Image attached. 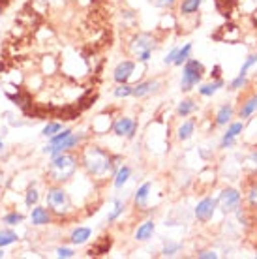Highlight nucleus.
Segmentation results:
<instances>
[{
	"mask_svg": "<svg viewBox=\"0 0 257 259\" xmlns=\"http://www.w3.org/2000/svg\"><path fill=\"white\" fill-rule=\"evenodd\" d=\"M113 94H115V98H130L134 96V87L128 83H118Z\"/></svg>",
	"mask_w": 257,
	"mask_h": 259,
	"instance_id": "2f4dec72",
	"label": "nucleus"
},
{
	"mask_svg": "<svg viewBox=\"0 0 257 259\" xmlns=\"http://www.w3.org/2000/svg\"><path fill=\"white\" fill-rule=\"evenodd\" d=\"M216 201H218L220 212L224 214V216H231V214H235V210L242 205V194H240L238 188L227 186V188L220 190Z\"/></svg>",
	"mask_w": 257,
	"mask_h": 259,
	"instance_id": "39448f33",
	"label": "nucleus"
},
{
	"mask_svg": "<svg viewBox=\"0 0 257 259\" xmlns=\"http://www.w3.org/2000/svg\"><path fill=\"white\" fill-rule=\"evenodd\" d=\"M150 192H152V182H143L141 186L137 188L135 195H134L135 207H139V208H145V207H147L148 197H150Z\"/></svg>",
	"mask_w": 257,
	"mask_h": 259,
	"instance_id": "2eb2a0df",
	"label": "nucleus"
},
{
	"mask_svg": "<svg viewBox=\"0 0 257 259\" xmlns=\"http://www.w3.org/2000/svg\"><path fill=\"white\" fill-rule=\"evenodd\" d=\"M242 167H244L248 173H251V175H257V149L250 150V152L244 156Z\"/></svg>",
	"mask_w": 257,
	"mask_h": 259,
	"instance_id": "393cba45",
	"label": "nucleus"
},
{
	"mask_svg": "<svg viewBox=\"0 0 257 259\" xmlns=\"http://www.w3.org/2000/svg\"><path fill=\"white\" fill-rule=\"evenodd\" d=\"M111 237H102V240H100V244H98L96 248H92L89 252V255H103V253L109 252L111 248Z\"/></svg>",
	"mask_w": 257,
	"mask_h": 259,
	"instance_id": "c756f323",
	"label": "nucleus"
},
{
	"mask_svg": "<svg viewBox=\"0 0 257 259\" xmlns=\"http://www.w3.org/2000/svg\"><path fill=\"white\" fill-rule=\"evenodd\" d=\"M255 257H257V252H255Z\"/></svg>",
	"mask_w": 257,
	"mask_h": 259,
	"instance_id": "c03bdc74",
	"label": "nucleus"
},
{
	"mask_svg": "<svg viewBox=\"0 0 257 259\" xmlns=\"http://www.w3.org/2000/svg\"><path fill=\"white\" fill-rule=\"evenodd\" d=\"M197 257L199 259H218V252H214V250H199L197 252Z\"/></svg>",
	"mask_w": 257,
	"mask_h": 259,
	"instance_id": "ea45409f",
	"label": "nucleus"
},
{
	"mask_svg": "<svg viewBox=\"0 0 257 259\" xmlns=\"http://www.w3.org/2000/svg\"><path fill=\"white\" fill-rule=\"evenodd\" d=\"M220 73H222V66H214V73H212V79H220Z\"/></svg>",
	"mask_w": 257,
	"mask_h": 259,
	"instance_id": "79ce46f5",
	"label": "nucleus"
},
{
	"mask_svg": "<svg viewBox=\"0 0 257 259\" xmlns=\"http://www.w3.org/2000/svg\"><path fill=\"white\" fill-rule=\"evenodd\" d=\"M180 250H182V242H171V240H167L163 244V248H161V255L163 257H175Z\"/></svg>",
	"mask_w": 257,
	"mask_h": 259,
	"instance_id": "c85d7f7f",
	"label": "nucleus"
},
{
	"mask_svg": "<svg viewBox=\"0 0 257 259\" xmlns=\"http://www.w3.org/2000/svg\"><path fill=\"white\" fill-rule=\"evenodd\" d=\"M205 66L197 59H190L182 64V77H180V91L192 92L195 87H199L205 77Z\"/></svg>",
	"mask_w": 257,
	"mask_h": 259,
	"instance_id": "7ed1b4c3",
	"label": "nucleus"
},
{
	"mask_svg": "<svg viewBox=\"0 0 257 259\" xmlns=\"http://www.w3.org/2000/svg\"><path fill=\"white\" fill-rule=\"evenodd\" d=\"M38 199H39V194H38V190H36V188H30L28 192H26V195H25L26 207H36Z\"/></svg>",
	"mask_w": 257,
	"mask_h": 259,
	"instance_id": "e433bc0d",
	"label": "nucleus"
},
{
	"mask_svg": "<svg viewBox=\"0 0 257 259\" xmlns=\"http://www.w3.org/2000/svg\"><path fill=\"white\" fill-rule=\"evenodd\" d=\"M218 210V201L216 197H210V195H205L203 199L197 201V205L193 208V216L199 224H208V222L214 218V214Z\"/></svg>",
	"mask_w": 257,
	"mask_h": 259,
	"instance_id": "0eeeda50",
	"label": "nucleus"
},
{
	"mask_svg": "<svg viewBox=\"0 0 257 259\" xmlns=\"http://www.w3.org/2000/svg\"><path fill=\"white\" fill-rule=\"evenodd\" d=\"M17 233L12 231V229H0V248L4 246H10L13 242H17Z\"/></svg>",
	"mask_w": 257,
	"mask_h": 259,
	"instance_id": "bb28decb",
	"label": "nucleus"
},
{
	"mask_svg": "<svg viewBox=\"0 0 257 259\" xmlns=\"http://www.w3.org/2000/svg\"><path fill=\"white\" fill-rule=\"evenodd\" d=\"M246 201H248V207L257 210V186H250L248 194H246Z\"/></svg>",
	"mask_w": 257,
	"mask_h": 259,
	"instance_id": "4c0bfd02",
	"label": "nucleus"
},
{
	"mask_svg": "<svg viewBox=\"0 0 257 259\" xmlns=\"http://www.w3.org/2000/svg\"><path fill=\"white\" fill-rule=\"evenodd\" d=\"M160 89V81H152V79H148V81H141V83L134 84V98H145L148 94H152Z\"/></svg>",
	"mask_w": 257,
	"mask_h": 259,
	"instance_id": "ddd939ff",
	"label": "nucleus"
},
{
	"mask_svg": "<svg viewBox=\"0 0 257 259\" xmlns=\"http://www.w3.org/2000/svg\"><path fill=\"white\" fill-rule=\"evenodd\" d=\"M83 134H71L70 137H66L62 143H58V145H47L44 149L45 154H51V156H57L60 152H70L71 149H75L79 143L83 141Z\"/></svg>",
	"mask_w": 257,
	"mask_h": 259,
	"instance_id": "6e6552de",
	"label": "nucleus"
},
{
	"mask_svg": "<svg viewBox=\"0 0 257 259\" xmlns=\"http://www.w3.org/2000/svg\"><path fill=\"white\" fill-rule=\"evenodd\" d=\"M73 255H75V252H73L71 248H64V246L57 248V257H60V259H71Z\"/></svg>",
	"mask_w": 257,
	"mask_h": 259,
	"instance_id": "58836bf2",
	"label": "nucleus"
},
{
	"mask_svg": "<svg viewBox=\"0 0 257 259\" xmlns=\"http://www.w3.org/2000/svg\"><path fill=\"white\" fill-rule=\"evenodd\" d=\"M225 128L227 130L224 132V137H235V139H238V136L244 132L246 124H244V120H235V122L231 120Z\"/></svg>",
	"mask_w": 257,
	"mask_h": 259,
	"instance_id": "b1692460",
	"label": "nucleus"
},
{
	"mask_svg": "<svg viewBox=\"0 0 257 259\" xmlns=\"http://www.w3.org/2000/svg\"><path fill=\"white\" fill-rule=\"evenodd\" d=\"M237 113H238V118H242V120L250 118L251 115H255L257 113V92L246 98L244 102L240 104V107H238Z\"/></svg>",
	"mask_w": 257,
	"mask_h": 259,
	"instance_id": "f8f14e48",
	"label": "nucleus"
},
{
	"mask_svg": "<svg viewBox=\"0 0 257 259\" xmlns=\"http://www.w3.org/2000/svg\"><path fill=\"white\" fill-rule=\"evenodd\" d=\"M77 171V158L71 152H60V154L53 156V160L49 162L47 167V177L49 181L55 184H62L68 182L71 177Z\"/></svg>",
	"mask_w": 257,
	"mask_h": 259,
	"instance_id": "f03ea898",
	"label": "nucleus"
},
{
	"mask_svg": "<svg viewBox=\"0 0 257 259\" xmlns=\"http://www.w3.org/2000/svg\"><path fill=\"white\" fill-rule=\"evenodd\" d=\"M148 4L160 8V10H171V8L177 6V0H148Z\"/></svg>",
	"mask_w": 257,
	"mask_h": 259,
	"instance_id": "c9c22d12",
	"label": "nucleus"
},
{
	"mask_svg": "<svg viewBox=\"0 0 257 259\" xmlns=\"http://www.w3.org/2000/svg\"><path fill=\"white\" fill-rule=\"evenodd\" d=\"M255 73H257V71H255Z\"/></svg>",
	"mask_w": 257,
	"mask_h": 259,
	"instance_id": "a18cd8bd",
	"label": "nucleus"
},
{
	"mask_svg": "<svg viewBox=\"0 0 257 259\" xmlns=\"http://www.w3.org/2000/svg\"><path fill=\"white\" fill-rule=\"evenodd\" d=\"M135 71V62L134 60H122V62H118L116 68L113 70V79H115V83H128L132 75H134Z\"/></svg>",
	"mask_w": 257,
	"mask_h": 259,
	"instance_id": "9d476101",
	"label": "nucleus"
},
{
	"mask_svg": "<svg viewBox=\"0 0 257 259\" xmlns=\"http://www.w3.org/2000/svg\"><path fill=\"white\" fill-rule=\"evenodd\" d=\"M179 47L180 46H177V47H173V49H171V51L167 53V55H165V59H163V64H171L173 66V62H175V59H177V53H179Z\"/></svg>",
	"mask_w": 257,
	"mask_h": 259,
	"instance_id": "a19ab883",
	"label": "nucleus"
},
{
	"mask_svg": "<svg viewBox=\"0 0 257 259\" xmlns=\"http://www.w3.org/2000/svg\"><path fill=\"white\" fill-rule=\"evenodd\" d=\"M124 212V201L120 199H113V208H111V212L107 214V222L113 224L115 220H118Z\"/></svg>",
	"mask_w": 257,
	"mask_h": 259,
	"instance_id": "a878e982",
	"label": "nucleus"
},
{
	"mask_svg": "<svg viewBox=\"0 0 257 259\" xmlns=\"http://www.w3.org/2000/svg\"><path fill=\"white\" fill-rule=\"evenodd\" d=\"M156 231V224L154 220H145L141 226L135 229L134 233V239L139 240V242H145V240H150L152 239V235Z\"/></svg>",
	"mask_w": 257,
	"mask_h": 259,
	"instance_id": "4468645a",
	"label": "nucleus"
},
{
	"mask_svg": "<svg viewBox=\"0 0 257 259\" xmlns=\"http://www.w3.org/2000/svg\"><path fill=\"white\" fill-rule=\"evenodd\" d=\"M224 87H225V81L220 77V79H212L210 83H201L197 92H199V96H203V98H210V96H214L220 89H224Z\"/></svg>",
	"mask_w": 257,
	"mask_h": 259,
	"instance_id": "dca6fc26",
	"label": "nucleus"
},
{
	"mask_svg": "<svg viewBox=\"0 0 257 259\" xmlns=\"http://www.w3.org/2000/svg\"><path fill=\"white\" fill-rule=\"evenodd\" d=\"M201 4H203V0H182V2L179 4L180 15H184V17L195 15V13L199 12Z\"/></svg>",
	"mask_w": 257,
	"mask_h": 259,
	"instance_id": "4be33fe9",
	"label": "nucleus"
},
{
	"mask_svg": "<svg viewBox=\"0 0 257 259\" xmlns=\"http://www.w3.org/2000/svg\"><path fill=\"white\" fill-rule=\"evenodd\" d=\"M253 66H257V53H250V55L246 57L244 64L240 66V70H238V75L248 77V75H250V70L253 68Z\"/></svg>",
	"mask_w": 257,
	"mask_h": 259,
	"instance_id": "cd10ccee",
	"label": "nucleus"
},
{
	"mask_svg": "<svg viewBox=\"0 0 257 259\" xmlns=\"http://www.w3.org/2000/svg\"><path fill=\"white\" fill-rule=\"evenodd\" d=\"M113 132L118 137H126V139H134L135 132H137V120L132 117H120L113 122Z\"/></svg>",
	"mask_w": 257,
	"mask_h": 259,
	"instance_id": "1a4fd4ad",
	"label": "nucleus"
},
{
	"mask_svg": "<svg viewBox=\"0 0 257 259\" xmlns=\"http://www.w3.org/2000/svg\"><path fill=\"white\" fill-rule=\"evenodd\" d=\"M118 158L111 156L109 152L102 147L90 145L83 150L81 154V163H83L84 171L94 179H105L107 175L115 173L118 169Z\"/></svg>",
	"mask_w": 257,
	"mask_h": 259,
	"instance_id": "f257e3e1",
	"label": "nucleus"
},
{
	"mask_svg": "<svg viewBox=\"0 0 257 259\" xmlns=\"http://www.w3.org/2000/svg\"><path fill=\"white\" fill-rule=\"evenodd\" d=\"M73 132H71L70 128H64V130H60L58 134H55L53 137H49V145H58V143H62L66 139V137H70Z\"/></svg>",
	"mask_w": 257,
	"mask_h": 259,
	"instance_id": "72a5a7b5",
	"label": "nucleus"
},
{
	"mask_svg": "<svg viewBox=\"0 0 257 259\" xmlns=\"http://www.w3.org/2000/svg\"><path fill=\"white\" fill-rule=\"evenodd\" d=\"M47 207L49 210L58 216H62V214H68L71 210V201H70V195L66 192L64 188H60V186H53V188L47 190Z\"/></svg>",
	"mask_w": 257,
	"mask_h": 259,
	"instance_id": "423d86ee",
	"label": "nucleus"
},
{
	"mask_svg": "<svg viewBox=\"0 0 257 259\" xmlns=\"http://www.w3.org/2000/svg\"><path fill=\"white\" fill-rule=\"evenodd\" d=\"M4 150V143H2V139H0V152Z\"/></svg>",
	"mask_w": 257,
	"mask_h": 259,
	"instance_id": "37998d69",
	"label": "nucleus"
},
{
	"mask_svg": "<svg viewBox=\"0 0 257 259\" xmlns=\"http://www.w3.org/2000/svg\"><path fill=\"white\" fill-rule=\"evenodd\" d=\"M2 220H4V224H8V226H17V224H21V222L25 220V216L19 212H10V214H6Z\"/></svg>",
	"mask_w": 257,
	"mask_h": 259,
	"instance_id": "f704fd0d",
	"label": "nucleus"
},
{
	"mask_svg": "<svg viewBox=\"0 0 257 259\" xmlns=\"http://www.w3.org/2000/svg\"><path fill=\"white\" fill-rule=\"evenodd\" d=\"M156 47H158V41L150 32L135 34L130 41V51H132L137 62H148L152 53L156 51Z\"/></svg>",
	"mask_w": 257,
	"mask_h": 259,
	"instance_id": "20e7f679",
	"label": "nucleus"
},
{
	"mask_svg": "<svg viewBox=\"0 0 257 259\" xmlns=\"http://www.w3.org/2000/svg\"><path fill=\"white\" fill-rule=\"evenodd\" d=\"M195 120L193 118H188V120H184V122L180 124L179 128H177V139L179 141H190L193 137V134H195Z\"/></svg>",
	"mask_w": 257,
	"mask_h": 259,
	"instance_id": "f3484780",
	"label": "nucleus"
},
{
	"mask_svg": "<svg viewBox=\"0 0 257 259\" xmlns=\"http://www.w3.org/2000/svg\"><path fill=\"white\" fill-rule=\"evenodd\" d=\"M90 237H92V229L90 227H75L70 235V242L73 246H81L84 242H89Z\"/></svg>",
	"mask_w": 257,
	"mask_h": 259,
	"instance_id": "6ab92c4d",
	"label": "nucleus"
},
{
	"mask_svg": "<svg viewBox=\"0 0 257 259\" xmlns=\"http://www.w3.org/2000/svg\"><path fill=\"white\" fill-rule=\"evenodd\" d=\"M235 113H237V111H235V105L233 104L220 105L218 111H216V115H214V126H216V128H224V126H227V124L233 120Z\"/></svg>",
	"mask_w": 257,
	"mask_h": 259,
	"instance_id": "9b49d317",
	"label": "nucleus"
},
{
	"mask_svg": "<svg viewBox=\"0 0 257 259\" xmlns=\"http://www.w3.org/2000/svg\"><path fill=\"white\" fill-rule=\"evenodd\" d=\"M30 222H32V226H47L49 222H51V214H49V208L45 207H36L32 208V212H30Z\"/></svg>",
	"mask_w": 257,
	"mask_h": 259,
	"instance_id": "a211bd4d",
	"label": "nucleus"
},
{
	"mask_svg": "<svg viewBox=\"0 0 257 259\" xmlns=\"http://www.w3.org/2000/svg\"><path fill=\"white\" fill-rule=\"evenodd\" d=\"M248 84H250V79L244 77V75H237L235 79H231V83H229V91L238 92V91H242V89H246Z\"/></svg>",
	"mask_w": 257,
	"mask_h": 259,
	"instance_id": "7c9ffc66",
	"label": "nucleus"
},
{
	"mask_svg": "<svg viewBox=\"0 0 257 259\" xmlns=\"http://www.w3.org/2000/svg\"><path fill=\"white\" fill-rule=\"evenodd\" d=\"M192 51H193V46L192 44H184V46L179 47V53H177V59H175L173 66H182L184 62H188V60L192 59Z\"/></svg>",
	"mask_w": 257,
	"mask_h": 259,
	"instance_id": "5701e85b",
	"label": "nucleus"
},
{
	"mask_svg": "<svg viewBox=\"0 0 257 259\" xmlns=\"http://www.w3.org/2000/svg\"><path fill=\"white\" fill-rule=\"evenodd\" d=\"M60 130H62V124H60V122H49L44 130H41V136L49 139V137H53L55 134H58Z\"/></svg>",
	"mask_w": 257,
	"mask_h": 259,
	"instance_id": "473e14b6",
	"label": "nucleus"
},
{
	"mask_svg": "<svg viewBox=\"0 0 257 259\" xmlns=\"http://www.w3.org/2000/svg\"><path fill=\"white\" fill-rule=\"evenodd\" d=\"M195 111H197V102H195L193 98H184V100L177 105V115H179L180 118L192 117Z\"/></svg>",
	"mask_w": 257,
	"mask_h": 259,
	"instance_id": "aec40b11",
	"label": "nucleus"
},
{
	"mask_svg": "<svg viewBox=\"0 0 257 259\" xmlns=\"http://www.w3.org/2000/svg\"><path fill=\"white\" fill-rule=\"evenodd\" d=\"M130 177H132V167L130 165H118V169H116L115 175H113V186L116 190H120L130 181Z\"/></svg>",
	"mask_w": 257,
	"mask_h": 259,
	"instance_id": "412c9836",
	"label": "nucleus"
}]
</instances>
